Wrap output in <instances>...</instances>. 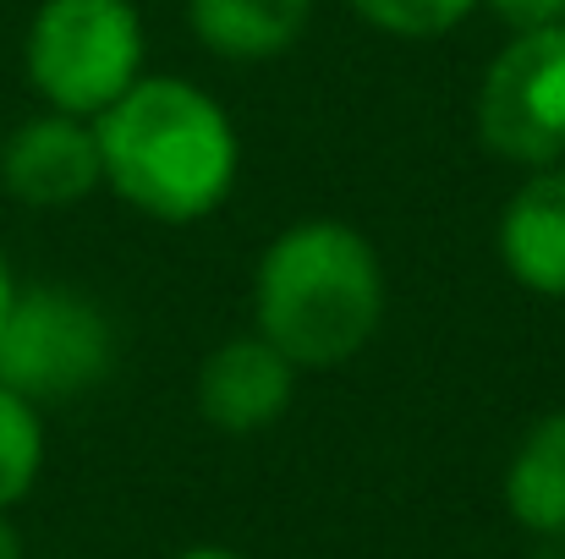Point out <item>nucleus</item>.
Segmentation results:
<instances>
[{"mask_svg": "<svg viewBox=\"0 0 565 559\" xmlns=\"http://www.w3.org/2000/svg\"><path fill=\"white\" fill-rule=\"evenodd\" d=\"M105 186L160 219L198 225L209 219L242 171V138L225 105L177 72H143L105 116H94Z\"/></svg>", "mask_w": 565, "mask_h": 559, "instance_id": "1", "label": "nucleus"}, {"mask_svg": "<svg viewBox=\"0 0 565 559\" xmlns=\"http://www.w3.org/2000/svg\"><path fill=\"white\" fill-rule=\"evenodd\" d=\"M384 324L379 247L347 219L308 214L269 236L253 269V335L297 373L347 368Z\"/></svg>", "mask_w": 565, "mask_h": 559, "instance_id": "2", "label": "nucleus"}, {"mask_svg": "<svg viewBox=\"0 0 565 559\" xmlns=\"http://www.w3.org/2000/svg\"><path fill=\"white\" fill-rule=\"evenodd\" d=\"M143 17L132 0H39L22 72L44 110L61 116H105L143 77Z\"/></svg>", "mask_w": 565, "mask_h": 559, "instance_id": "3", "label": "nucleus"}, {"mask_svg": "<svg viewBox=\"0 0 565 559\" xmlns=\"http://www.w3.org/2000/svg\"><path fill=\"white\" fill-rule=\"evenodd\" d=\"M116 363L110 313L77 286H17L0 324V384L33 406L77 400Z\"/></svg>", "mask_w": 565, "mask_h": 559, "instance_id": "4", "label": "nucleus"}, {"mask_svg": "<svg viewBox=\"0 0 565 559\" xmlns=\"http://www.w3.org/2000/svg\"><path fill=\"white\" fill-rule=\"evenodd\" d=\"M478 138L494 160L544 171L565 160V22L511 33L478 83Z\"/></svg>", "mask_w": 565, "mask_h": 559, "instance_id": "5", "label": "nucleus"}, {"mask_svg": "<svg viewBox=\"0 0 565 559\" xmlns=\"http://www.w3.org/2000/svg\"><path fill=\"white\" fill-rule=\"evenodd\" d=\"M0 186L22 208H66L99 192L105 165H99L94 121L61 110H39L17 121L11 138L0 143Z\"/></svg>", "mask_w": 565, "mask_h": 559, "instance_id": "6", "label": "nucleus"}, {"mask_svg": "<svg viewBox=\"0 0 565 559\" xmlns=\"http://www.w3.org/2000/svg\"><path fill=\"white\" fill-rule=\"evenodd\" d=\"M291 395H297V368L253 330L220 341L198 368V411L220 433H258L280 422Z\"/></svg>", "mask_w": 565, "mask_h": 559, "instance_id": "7", "label": "nucleus"}, {"mask_svg": "<svg viewBox=\"0 0 565 559\" xmlns=\"http://www.w3.org/2000/svg\"><path fill=\"white\" fill-rule=\"evenodd\" d=\"M494 252L522 291L565 302V160L527 171L522 186L505 197Z\"/></svg>", "mask_w": 565, "mask_h": 559, "instance_id": "8", "label": "nucleus"}, {"mask_svg": "<svg viewBox=\"0 0 565 559\" xmlns=\"http://www.w3.org/2000/svg\"><path fill=\"white\" fill-rule=\"evenodd\" d=\"M313 22V0H188L192 39L236 66L286 55Z\"/></svg>", "mask_w": 565, "mask_h": 559, "instance_id": "9", "label": "nucleus"}, {"mask_svg": "<svg viewBox=\"0 0 565 559\" xmlns=\"http://www.w3.org/2000/svg\"><path fill=\"white\" fill-rule=\"evenodd\" d=\"M505 510L533 538H565V406L544 411L511 450Z\"/></svg>", "mask_w": 565, "mask_h": 559, "instance_id": "10", "label": "nucleus"}, {"mask_svg": "<svg viewBox=\"0 0 565 559\" xmlns=\"http://www.w3.org/2000/svg\"><path fill=\"white\" fill-rule=\"evenodd\" d=\"M44 466V417L28 395L0 384V510L33 494Z\"/></svg>", "mask_w": 565, "mask_h": 559, "instance_id": "11", "label": "nucleus"}, {"mask_svg": "<svg viewBox=\"0 0 565 559\" xmlns=\"http://www.w3.org/2000/svg\"><path fill=\"white\" fill-rule=\"evenodd\" d=\"M374 33L384 39H406V44H417V39H445V33H456L472 11H478V0H347Z\"/></svg>", "mask_w": 565, "mask_h": 559, "instance_id": "12", "label": "nucleus"}, {"mask_svg": "<svg viewBox=\"0 0 565 559\" xmlns=\"http://www.w3.org/2000/svg\"><path fill=\"white\" fill-rule=\"evenodd\" d=\"M505 33H533V28H555L565 22V0H478Z\"/></svg>", "mask_w": 565, "mask_h": 559, "instance_id": "13", "label": "nucleus"}, {"mask_svg": "<svg viewBox=\"0 0 565 559\" xmlns=\"http://www.w3.org/2000/svg\"><path fill=\"white\" fill-rule=\"evenodd\" d=\"M0 559H22V538H17V527H11L6 510H0Z\"/></svg>", "mask_w": 565, "mask_h": 559, "instance_id": "14", "label": "nucleus"}, {"mask_svg": "<svg viewBox=\"0 0 565 559\" xmlns=\"http://www.w3.org/2000/svg\"><path fill=\"white\" fill-rule=\"evenodd\" d=\"M11 297H17V280H11V264H6V252H0V324H6V313H11Z\"/></svg>", "mask_w": 565, "mask_h": 559, "instance_id": "15", "label": "nucleus"}, {"mask_svg": "<svg viewBox=\"0 0 565 559\" xmlns=\"http://www.w3.org/2000/svg\"><path fill=\"white\" fill-rule=\"evenodd\" d=\"M533 559H565V538H544V544H539V555Z\"/></svg>", "mask_w": 565, "mask_h": 559, "instance_id": "16", "label": "nucleus"}, {"mask_svg": "<svg viewBox=\"0 0 565 559\" xmlns=\"http://www.w3.org/2000/svg\"><path fill=\"white\" fill-rule=\"evenodd\" d=\"M182 559H242V555H231V549H188Z\"/></svg>", "mask_w": 565, "mask_h": 559, "instance_id": "17", "label": "nucleus"}]
</instances>
